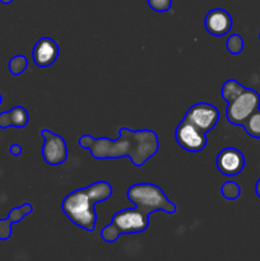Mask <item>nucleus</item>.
Returning <instances> with one entry per match:
<instances>
[{
    "instance_id": "1",
    "label": "nucleus",
    "mask_w": 260,
    "mask_h": 261,
    "mask_svg": "<svg viewBox=\"0 0 260 261\" xmlns=\"http://www.w3.org/2000/svg\"><path fill=\"white\" fill-rule=\"evenodd\" d=\"M119 139L93 138L92 135H82L78 144L91 152L96 160L129 157L134 166L140 167L158 152V135L153 130H130L121 127Z\"/></svg>"
},
{
    "instance_id": "2",
    "label": "nucleus",
    "mask_w": 260,
    "mask_h": 261,
    "mask_svg": "<svg viewBox=\"0 0 260 261\" xmlns=\"http://www.w3.org/2000/svg\"><path fill=\"white\" fill-rule=\"evenodd\" d=\"M111 195L112 186L106 181H97L68 194L61 203V209L71 223L87 232H93L97 221L94 205L110 199Z\"/></svg>"
},
{
    "instance_id": "3",
    "label": "nucleus",
    "mask_w": 260,
    "mask_h": 261,
    "mask_svg": "<svg viewBox=\"0 0 260 261\" xmlns=\"http://www.w3.org/2000/svg\"><path fill=\"white\" fill-rule=\"evenodd\" d=\"M149 212L138 205L117 212L112 217L111 223L102 228V240L112 244L119 239L120 234L142 233L149 226Z\"/></svg>"
},
{
    "instance_id": "4",
    "label": "nucleus",
    "mask_w": 260,
    "mask_h": 261,
    "mask_svg": "<svg viewBox=\"0 0 260 261\" xmlns=\"http://www.w3.org/2000/svg\"><path fill=\"white\" fill-rule=\"evenodd\" d=\"M126 198L135 205L144 208L150 214L161 211L168 214H175L177 211L175 204L168 200L162 189L154 184H134L127 189Z\"/></svg>"
},
{
    "instance_id": "5",
    "label": "nucleus",
    "mask_w": 260,
    "mask_h": 261,
    "mask_svg": "<svg viewBox=\"0 0 260 261\" xmlns=\"http://www.w3.org/2000/svg\"><path fill=\"white\" fill-rule=\"evenodd\" d=\"M260 109V94L251 88H245L236 98L227 102L226 117L231 124L242 126L247 117Z\"/></svg>"
},
{
    "instance_id": "6",
    "label": "nucleus",
    "mask_w": 260,
    "mask_h": 261,
    "mask_svg": "<svg viewBox=\"0 0 260 261\" xmlns=\"http://www.w3.org/2000/svg\"><path fill=\"white\" fill-rule=\"evenodd\" d=\"M175 139L183 149L190 153L201 152L206 147V134L186 121L181 120L175 130Z\"/></svg>"
},
{
    "instance_id": "7",
    "label": "nucleus",
    "mask_w": 260,
    "mask_h": 261,
    "mask_svg": "<svg viewBox=\"0 0 260 261\" xmlns=\"http://www.w3.org/2000/svg\"><path fill=\"white\" fill-rule=\"evenodd\" d=\"M184 119L206 134L212 129H214V126L218 122L219 111L212 103H208V102H198V103L193 105L188 110Z\"/></svg>"
},
{
    "instance_id": "8",
    "label": "nucleus",
    "mask_w": 260,
    "mask_h": 261,
    "mask_svg": "<svg viewBox=\"0 0 260 261\" xmlns=\"http://www.w3.org/2000/svg\"><path fill=\"white\" fill-rule=\"evenodd\" d=\"M43 138L42 157L45 162L50 166H59L68 158V147L61 135L55 134L47 129L41 132Z\"/></svg>"
},
{
    "instance_id": "9",
    "label": "nucleus",
    "mask_w": 260,
    "mask_h": 261,
    "mask_svg": "<svg viewBox=\"0 0 260 261\" xmlns=\"http://www.w3.org/2000/svg\"><path fill=\"white\" fill-rule=\"evenodd\" d=\"M216 166L224 176H236L242 172L245 167V155L236 148H224L216 158Z\"/></svg>"
},
{
    "instance_id": "10",
    "label": "nucleus",
    "mask_w": 260,
    "mask_h": 261,
    "mask_svg": "<svg viewBox=\"0 0 260 261\" xmlns=\"http://www.w3.org/2000/svg\"><path fill=\"white\" fill-rule=\"evenodd\" d=\"M232 25H233V20H232L231 14L222 8L209 10L204 19L205 30L216 37H222V36L227 35L231 31Z\"/></svg>"
},
{
    "instance_id": "11",
    "label": "nucleus",
    "mask_w": 260,
    "mask_h": 261,
    "mask_svg": "<svg viewBox=\"0 0 260 261\" xmlns=\"http://www.w3.org/2000/svg\"><path fill=\"white\" fill-rule=\"evenodd\" d=\"M59 45L51 37H42L35 43L32 50L33 61L40 68H48L59 58Z\"/></svg>"
},
{
    "instance_id": "12",
    "label": "nucleus",
    "mask_w": 260,
    "mask_h": 261,
    "mask_svg": "<svg viewBox=\"0 0 260 261\" xmlns=\"http://www.w3.org/2000/svg\"><path fill=\"white\" fill-rule=\"evenodd\" d=\"M33 212V206L31 204L24 203L20 206H15L10 211L9 216L5 219H0V240L7 241L12 236V226L14 223H19L25 216Z\"/></svg>"
},
{
    "instance_id": "13",
    "label": "nucleus",
    "mask_w": 260,
    "mask_h": 261,
    "mask_svg": "<svg viewBox=\"0 0 260 261\" xmlns=\"http://www.w3.org/2000/svg\"><path fill=\"white\" fill-rule=\"evenodd\" d=\"M30 120L27 110L23 106H15L9 111H5L0 114V127L7 129V127H24Z\"/></svg>"
},
{
    "instance_id": "14",
    "label": "nucleus",
    "mask_w": 260,
    "mask_h": 261,
    "mask_svg": "<svg viewBox=\"0 0 260 261\" xmlns=\"http://www.w3.org/2000/svg\"><path fill=\"white\" fill-rule=\"evenodd\" d=\"M246 87L242 86L240 82H237L236 79H228L223 83L221 89V94H222V98L224 99L226 102L232 101L233 98H236L240 93L245 91Z\"/></svg>"
},
{
    "instance_id": "15",
    "label": "nucleus",
    "mask_w": 260,
    "mask_h": 261,
    "mask_svg": "<svg viewBox=\"0 0 260 261\" xmlns=\"http://www.w3.org/2000/svg\"><path fill=\"white\" fill-rule=\"evenodd\" d=\"M244 129L250 137L256 138L260 139V109H257L256 111L252 112L249 117L246 119V121L244 122Z\"/></svg>"
},
{
    "instance_id": "16",
    "label": "nucleus",
    "mask_w": 260,
    "mask_h": 261,
    "mask_svg": "<svg viewBox=\"0 0 260 261\" xmlns=\"http://www.w3.org/2000/svg\"><path fill=\"white\" fill-rule=\"evenodd\" d=\"M28 61L27 58L24 55H15L13 56L9 60V64H8V68H9V71L13 74V75H20L23 71L27 69Z\"/></svg>"
},
{
    "instance_id": "17",
    "label": "nucleus",
    "mask_w": 260,
    "mask_h": 261,
    "mask_svg": "<svg viewBox=\"0 0 260 261\" xmlns=\"http://www.w3.org/2000/svg\"><path fill=\"white\" fill-rule=\"evenodd\" d=\"M221 194L227 200H236L241 195V188L235 181H226L221 188Z\"/></svg>"
},
{
    "instance_id": "18",
    "label": "nucleus",
    "mask_w": 260,
    "mask_h": 261,
    "mask_svg": "<svg viewBox=\"0 0 260 261\" xmlns=\"http://www.w3.org/2000/svg\"><path fill=\"white\" fill-rule=\"evenodd\" d=\"M244 40H242L241 36L239 33H233L228 37L226 42V47L228 50L229 54L232 55H239L242 50H244Z\"/></svg>"
},
{
    "instance_id": "19",
    "label": "nucleus",
    "mask_w": 260,
    "mask_h": 261,
    "mask_svg": "<svg viewBox=\"0 0 260 261\" xmlns=\"http://www.w3.org/2000/svg\"><path fill=\"white\" fill-rule=\"evenodd\" d=\"M147 2L150 9L158 13L167 12V10L171 9V5H172V0H147Z\"/></svg>"
},
{
    "instance_id": "20",
    "label": "nucleus",
    "mask_w": 260,
    "mask_h": 261,
    "mask_svg": "<svg viewBox=\"0 0 260 261\" xmlns=\"http://www.w3.org/2000/svg\"><path fill=\"white\" fill-rule=\"evenodd\" d=\"M9 152H10V154H12V155H15V157H18V155L22 154L23 149H22V147H20L19 144H13V145H10Z\"/></svg>"
},
{
    "instance_id": "21",
    "label": "nucleus",
    "mask_w": 260,
    "mask_h": 261,
    "mask_svg": "<svg viewBox=\"0 0 260 261\" xmlns=\"http://www.w3.org/2000/svg\"><path fill=\"white\" fill-rule=\"evenodd\" d=\"M255 193H256L257 198L260 199V178L256 181V185H255Z\"/></svg>"
},
{
    "instance_id": "22",
    "label": "nucleus",
    "mask_w": 260,
    "mask_h": 261,
    "mask_svg": "<svg viewBox=\"0 0 260 261\" xmlns=\"http://www.w3.org/2000/svg\"><path fill=\"white\" fill-rule=\"evenodd\" d=\"M0 2L3 3V4H5V5H8V4H10V3L13 2V0H0Z\"/></svg>"
},
{
    "instance_id": "23",
    "label": "nucleus",
    "mask_w": 260,
    "mask_h": 261,
    "mask_svg": "<svg viewBox=\"0 0 260 261\" xmlns=\"http://www.w3.org/2000/svg\"><path fill=\"white\" fill-rule=\"evenodd\" d=\"M2 102H3V97H2V94H0V105H2Z\"/></svg>"
},
{
    "instance_id": "24",
    "label": "nucleus",
    "mask_w": 260,
    "mask_h": 261,
    "mask_svg": "<svg viewBox=\"0 0 260 261\" xmlns=\"http://www.w3.org/2000/svg\"><path fill=\"white\" fill-rule=\"evenodd\" d=\"M259 40H260V33H259Z\"/></svg>"
}]
</instances>
